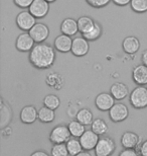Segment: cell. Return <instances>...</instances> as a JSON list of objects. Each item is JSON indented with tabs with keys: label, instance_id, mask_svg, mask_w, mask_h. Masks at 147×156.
Segmentation results:
<instances>
[{
	"label": "cell",
	"instance_id": "d4e9b609",
	"mask_svg": "<svg viewBox=\"0 0 147 156\" xmlns=\"http://www.w3.org/2000/svg\"><path fill=\"white\" fill-rule=\"evenodd\" d=\"M91 128H92V131H94L97 135H105L108 131V125L107 123L103 120V119H95L93 121L92 125H91Z\"/></svg>",
	"mask_w": 147,
	"mask_h": 156
},
{
	"label": "cell",
	"instance_id": "484cf974",
	"mask_svg": "<svg viewBox=\"0 0 147 156\" xmlns=\"http://www.w3.org/2000/svg\"><path fill=\"white\" fill-rule=\"evenodd\" d=\"M0 125H1V128L4 129V128L7 127V124H9V122L11 120V110L9 108V105H5V102L2 101L1 104V112H0Z\"/></svg>",
	"mask_w": 147,
	"mask_h": 156
},
{
	"label": "cell",
	"instance_id": "1f68e13d",
	"mask_svg": "<svg viewBox=\"0 0 147 156\" xmlns=\"http://www.w3.org/2000/svg\"><path fill=\"white\" fill-rule=\"evenodd\" d=\"M119 156H141L139 154V152L135 150V149H127L124 148L120 153H119Z\"/></svg>",
	"mask_w": 147,
	"mask_h": 156
},
{
	"label": "cell",
	"instance_id": "f35d334b",
	"mask_svg": "<svg viewBox=\"0 0 147 156\" xmlns=\"http://www.w3.org/2000/svg\"><path fill=\"white\" fill-rule=\"evenodd\" d=\"M48 2H54V1H55V0H46Z\"/></svg>",
	"mask_w": 147,
	"mask_h": 156
},
{
	"label": "cell",
	"instance_id": "5bb4252c",
	"mask_svg": "<svg viewBox=\"0 0 147 156\" xmlns=\"http://www.w3.org/2000/svg\"><path fill=\"white\" fill-rule=\"evenodd\" d=\"M38 119V111L32 105H26L20 112V120L23 124H33Z\"/></svg>",
	"mask_w": 147,
	"mask_h": 156
},
{
	"label": "cell",
	"instance_id": "7a4b0ae2",
	"mask_svg": "<svg viewBox=\"0 0 147 156\" xmlns=\"http://www.w3.org/2000/svg\"><path fill=\"white\" fill-rule=\"evenodd\" d=\"M129 101L134 108H144L147 107V87L139 85L130 93Z\"/></svg>",
	"mask_w": 147,
	"mask_h": 156
},
{
	"label": "cell",
	"instance_id": "ba28073f",
	"mask_svg": "<svg viewBox=\"0 0 147 156\" xmlns=\"http://www.w3.org/2000/svg\"><path fill=\"white\" fill-rule=\"evenodd\" d=\"M115 99L111 93L102 92L97 95L95 99V105L97 108L101 112H109L112 108V107L115 105Z\"/></svg>",
	"mask_w": 147,
	"mask_h": 156
},
{
	"label": "cell",
	"instance_id": "2e32d148",
	"mask_svg": "<svg viewBox=\"0 0 147 156\" xmlns=\"http://www.w3.org/2000/svg\"><path fill=\"white\" fill-rule=\"evenodd\" d=\"M132 78L138 85L144 86L147 84V66L144 64L137 65L132 71Z\"/></svg>",
	"mask_w": 147,
	"mask_h": 156
},
{
	"label": "cell",
	"instance_id": "7402d4cb",
	"mask_svg": "<svg viewBox=\"0 0 147 156\" xmlns=\"http://www.w3.org/2000/svg\"><path fill=\"white\" fill-rule=\"evenodd\" d=\"M67 144V147H68V154L71 156H76L79 153H81L84 149L82 147V144L80 142V139L79 138H75V137H71L70 140L65 143Z\"/></svg>",
	"mask_w": 147,
	"mask_h": 156
},
{
	"label": "cell",
	"instance_id": "6da1fadb",
	"mask_svg": "<svg viewBox=\"0 0 147 156\" xmlns=\"http://www.w3.org/2000/svg\"><path fill=\"white\" fill-rule=\"evenodd\" d=\"M31 64L38 69H48L55 60V52L48 44L38 43L34 45L29 54Z\"/></svg>",
	"mask_w": 147,
	"mask_h": 156
},
{
	"label": "cell",
	"instance_id": "8d00e7d4",
	"mask_svg": "<svg viewBox=\"0 0 147 156\" xmlns=\"http://www.w3.org/2000/svg\"><path fill=\"white\" fill-rule=\"evenodd\" d=\"M142 63L147 66V50H145L142 54Z\"/></svg>",
	"mask_w": 147,
	"mask_h": 156
},
{
	"label": "cell",
	"instance_id": "f1b7e54d",
	"mask_svg": "<svg viewBox=\"0 0 147 156\" xmlns=\"http://www.w3.org/2000/svg\"><path fill=\"white\" fill-rule=\"evenodd\" d=\"M131 8L137 13L147 11V0H131Z\"/></svg>",
	"mask_w": 147,
	"mask_h": 156
},
{
	"label": "cell",
	"instance_id": "836d02e7",
	"mask_svg": "<svg viewBox=\"0 0 147 156\" xmlns=\"http://www.w3.org/2000/svg\"><path fill=\"white\" fill-rule=\"evenodd\" d=\"M138 152L141 156H147V140L141 143V145L139 146Z\"/></svg>",
	"mask_w": 147,
	"mask_h": 156
},
{
	"label": "cell",
	"instance_id": "603a6c76",
	"mask_svg": "<svg viewBox=\"0 0 147 156\" xmlns=\"http://www.w3.org/2000/svg\"><path fill=\"white\" fill-rule=\"evenodd\" d=\"M68 127L71 132L72 137H75V138H80V137L86 132L85 125L81 124L80 122L77 120L70 122V124L68 125Z\"/></svg>",
	"mask_w": 147,
	"mask_h": 156
},
{
	"label": "cell",
	"instance_id": "9a60e30c",
	"mask_svg": "<svg viewBox=\"0 0 147 156\" xmlns=\"http://www.w3.org/2000/svg\"><path fill=\"white\" fill-rule=\"evenodd\" d=\"M72 46H73V39L70 36H67L65 34H62L57 39L55 40V48L58 52L68 53L72 51Z\"/></svg>",
	"mask_w": 147,
	"mask_h": 156
},
{
	"label": "cell",
	"instance_id": "d590c367",
	"mask_svg": "<svg viewBox=\"0 0 147 156\" xmlns=\"http://www.w3.org/2000/svg\"><path fill=\"white\" fill-rule=\"evenodd\" d=\"M30 156H49V155H48V153H46V152L43 150H36V151H34Z\"/></svg>",
	"mask_w": 147,
	"mask_h": 156
},
{
	"label": "cell",
	"instance_id": "3957f363",
	"mask_svg": "<svg viewBox=\"0 0 147 156\" xmlns=\"http://www.w3.org/2000/svg\"><path fill=\"white\" fill-rule=\"evenodd\" d=\"M116 145H115L114 140L110 137H101L98 141L95 150L96 156H110L115 151Z\"/></svg>",
	"mask_w": 147,
	"mask_h": 156
},
{
	"label": "cell",
	"instance_id": "5b68a950",
	"mask_svg": "<svg viewBox=\"0 0 147 156\" xmlns=\"http://www.w3.org/2000/svg\"><path fill=\"white\" fill-rule=\"evenodd\" d=\"M80 142L82 144V147L84 150L91 151L96 148L98 141L100 139L99 135L94 132L92 130H86V132L80 137Z\"/></svg>",
	"mask_w": 147,
	"mask_h": 156
},
{
	"label": "cell",
	"instance_id": "52a82bcc",
	"mask_svg": "<svg viewBox=\"0 0 147 156\" xmlns=\"http://www.w3.org/2000/svg\"><path fill=\"white\" fill-rule=\"evenodd\" d=\"M109 116L110 119L115 123H119V122H123L129 116V111L126 105L118 102L115 104L110 111H109Z\"/></svg>",
	"mask_w": 147,
	"mask_h": 156
},
{
	"label": "cell",
	"instance_id": "44dd1931",
	"mask_svg": "<svg viewBox=\"0 0 147 156\" xmlns=\"http://www.w3.org/2000/svg\"><path fill=\"white\" fill-rule=\"evenodd\" d=\"M55 113L54 110L49 108L48 107H42L38 110V120L42 123L48 124L55 121Z\"/></svg>",
	"mask_w": 147,
	"mask_h": 156
},
{
	"label": "cell",
	"instance_id": "4316f807",
	"mask_svg": "<svg viewBox=\"0 0 147 156\" xmlns=\"http://www.w3.org/2000/svg\"><path fill=\"white\" fill-rule=\"evenodd\" d=\"M43 104H45V107H48L52 108V110L55 111L59 107V105H61V101H59V98L57 95L48 94L45 98V99H43Z\"/></svg>",
	"mask_w": 147,
	"mask_h": 156
},
{
	"label": "cell",
	"instance_id": "d6a6232c",
	"mask_svg": "<svg viewBox=\"0 0 147 156\" xmlns=\"http://www.w3.org/2000/svg\"><path fill=\"white\" fill-rule=\"evenodd\" d=\"M33 1H34V0H14L15 4L18 5L21 8L29 7V6L32 4Z\"/></svg>",
	"mask_w": 147,
	"mask_h": 156
},
{
	"label": "cell",
	"instance_id": "f546056e",
	"mask_svg": "<svg viewBox=\"0 0 147 156\" xmlns=\"http://www.w3.org/2000/svg\"><path fill=\"white\" fill-rule=\"evenodd\" d=\"M101 34H102L101 27H100L98 23H95V27H93V30H91L89 33L83 35V37L88 41H94V40L98 39L99 37L101 36Z\"/></svg>",
	"mask_w": 147,
	"mask_h": 156
},
{
	"label": "cell",
	"instance_id": "d6986e66",
	"mask_svg": "<svg viewBox=\"0 0 147 156\" xmlns=\"http://www.w3.org/2000/svg\"><path fill=\"white\" fill-rule=\"evenodd\" d=\"M122 48L127 54H135L140 48V42L135 37H127L122 43Z\"/></svg>",
	"mask_w": 147,
	"mask_h": 156
},
{
	"label": "cell",
	"instance_id": "8fae6325",
	"mask_svg": "<svg viewBox=\"0 0 147 156\" xmlns=\"http://www.w3.org/2000/svg\"><path fill=\"white\" fill-rule=\"evenodd\" d=\"M90 45L88 40L84 37H78L73 40V46H72V53L77 57H83L88 54Z\"/></svg>",
	"mask_w": 147,
	"mask_h": 156
},
{
	"label": "cell",
	"instance_id": "8992f818",
	"mask_svg": "<svg viewBox=\"0 0 147 156\" xmlns=\"http://www.w3.org/2000/svg\"><path fill=\"white\" fill-rule=\"evenodd\" d=\"M16 24L20 30L29 32L36 24V20L29 11H21L16 16Z\"/></svg>",
	"mask_w": 147,
	"mask_h": 156
},
{
	"label": "cell",
	"instance_id": "30bf717a",
	"mask_svg": "<svg viewBox=\"0 0 147 156\" xmlns=\"http://www.w3.org/2000/svg\"><path fill=\"white\" fill-rule=\"evenodd\" d=\"M49 2L46 0H34L32 4L29 6V12L35 18H42L48 13Z\"/></svg>",
	"mask_w": 147,
	"mask_h": 156
},
{
	"label": "cell",
	"instance_id": "e575fe53",
	"mask_svg": "<svg viewBox=\"0 0 147 156\" xmlns=\"http://www.w3.org/2000/svg\"><path fill=\"white\" fill-rule=\"evenodd\" d=\"M113 2H114L116 5H119V6H125V5L129 4V3H131V0H113Z\"/></svg>",
	"mask_w": 147,
	"mask_h": 156
},
{
	"label": "cell",
	"instance_id": "4dcf8cb0",
	"mask_svg": "<svg viewBox=\"0 0 147 156\" xmlns=\"http://www.w3.org/2000/svg\"><path fill=\"white\" fill-rule=\"evenodd\" d=\"M111 0H87V2L89 3L91 6H93V7H104L108 4L109 2H110Z\"/></svg>",
	"mask_w": 147,
	"mask_h": 156
},
{
	"label": "cell",
	"instance_id": "cb8c5ba5",
	"mask_svg": "<svg viewBox=\"0 0 147 156\" xmlns=\"http://www.w3.org/2000/svg\"><path fill=\"white\" fill-rule=\"evenodd\" d=\"M76 118H77V121H79L81 124L85 125V126L92 125L94 121L92 112L88 110V108H82V110H80L78 112Z\"/></svg>",
	"mask_w": 147,
	"mask_h": 156
},
{
	"label": "cell",
	"instance_id": "e0dca14e",
	"mask_svg": "<svg viewBox=\"0 0 147 156\" xmlns=\"http://www.w3.org/2000/svg\"><path fill=\"white\" fill-rule=\"evenodd\" d=\"M61 30L62 34L67 36H74L79 32V27H78V20H75L73 18H65L62 23Z\"/></svg>",
	"mask_w": 147,
	"mask_h": 156
},
{
	"label": "cell",
	"instance_id": "ffe728a7",
	"mask_svg": "<svg viewBox=\"0 0 147 156\" xmlns=\"http://www.w3.org/2000/svg\"><path fill=\"white\" fill-rule=\"evenodd\" d=\"M95 21L89 16H82L78 20V27H79V32L82 35L89 33L93 27H95Z\"/></svg>",
	"mask_w": 147,
	"mask_h": 156
},
{
	"label": "cell",
	"instance_id": "74e56055",
	"mask_svg": "<svg viewBox=\"0 0 147 156\" xmlns=\"http://www.w3.org/2000/svg\"><path fill=\"white\" fill-rule=\"evenodd\" d=\"M76 156H92V154L90 153V151H86V150H84V151H82L81 153H79L78 155H76Z\"/></svg>",
	"mask_w": 147,
	"mask_h": 156
},
{
	"label": "cell",
	"instance_id": "277c9868",
	"mask_svg": "<svg viewBox=\"0 0 147 156\" xmlns=\"http://www.w3.org/2000/svg\"><path fill=\"white\" fill-rule=\"evenodd\" d=\"M72 137L71 132L68 126H59L55 127L49 134V141L54 144H59V143H67Z\"/></svg>",
	"mask_w": 147,
	"mask_h": 156
},
{
	"label": "cell",
	"instance_id": "83f0119b",
	"mask_svg": "<svg viewBox=\"0 0 147 156\" xmlns=\"http://www.w3.org/2000/svg\"><path fill=\"white\" fill-rule=\"evenodd\" d=\"M52 156H68V147L65 143H59V144H54L51 150Z\"/></svg>",
	"mask_w": 147,
	"mask_h": 156
},
{
	"label": "cell",
	"instance_id": "ac0fdd59",
	"mask_svg": "<svg viewBox=\"0 0 147 156\" xmlns=\"http://www.w3.org/2000/svg\"><path fill=\"white\" fill-rule=\"evenodd\" d=\"M110 93L113 95V98L116 101H122V99H124L128 95L129 91H128V87L124 83L116 82L112 84Z\"/></svg>",
	"mask_w": 147,
	"mask_h": 156
},
{
	"label": "cell",
	"instance_id": "7c38bea8",
	"mask_svg": "<svg viewBox=\"0 0 147 156\" xmlns=\"http://www.w3.org/2000/svg\"><path fill=\"white\" fill-rule=\"evenodd\" d=\"M30 36L32 37L35 43H42L48 38L49 30L48 27L45 26V23H36L32 29L29 30Z\"/></svg>",
	"mask_w": 147,
	"mask_h": 156
},
{
	"label": "cell",
	"instance_id": "9c48e42d",
	"mask_svg": "<svg viewBox=\"0 0 147 156\" xmlns=\"http://www.w3.org/2000/svg\"><path fill=\"white\" fill-rule=\"evenodd\" d=\"M141 137L139 135H137L136 133L134 132H130V131H127V132H124L123 135L121 136V145L123 146L124 148L127 149H135L136 147H139L141 145Z\"/></svg>",
	"mask_w": 147,
	"mask_h": 156
},
{
	"label": "cell",
	"instance_id": "4fadbf2b",
	"mask_svg": "<svg viewBox=\"0 0 147 156\" xmlns=\"http://www.w3.org/2000/svg\"><path fill=\"white\" fill-rule=\"evenodd\" d=\"M34 40L30 36L29 33H23L17 37L16 39V49L20 52H28L31 51L34 47Z\"/></svg>",
	"mask_w": 147,
	"mask_h": 156
}]
</instances>
